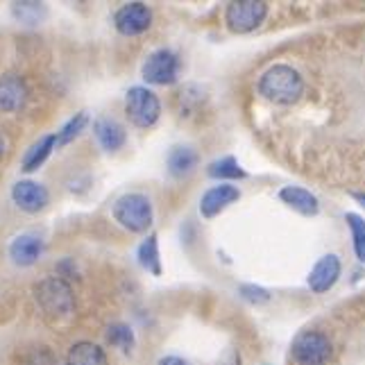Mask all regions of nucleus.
<instances>
[{"mask_svg": "<svg viewBox=\"0 0 365 365\" xmlns=\"http://www.w3.org/2000/svg\"><path fill=\"white\" fill-rule=\"evenodd\" d=\"M93 134L98 138V143L107 153H118V150L128 141V132H125L123 125L116 118L103 116L93 123Z\"/></svg>", "mask_w": 365, "mask_h": 365, "instance_id": "nucleus-14", "label": "nucleus"}, {"mask_svg": "<svg viewBox=\"0 0 365 365\" xmlns=\"http://www.w3.org/2000/svg\"><path fill=\"white\" fill-rule=\"evenodd\" d=\"M11 14L23 25H41L48 16V7L34 0H23V3H11Z\"/></svg>", "mask_w": 365, "mask_h": 365, "instance_id": "nucleus-20", "label": "nucleus"}, {"mask_svg": "<svg viewBox=\"0 0 365 365\" xmlns=\"http://www.w3.org/2000/svg\"><path fill=\"white\" fill-rule=\"evenodd\" d=\"M34 297L48 320H68L75 313L73 288L68 282L59 279V277H46L43 282L36 284Z\"/></svg>", "mask_w": 365, "mask_h": 365, "instance_id": "nucleus-2", "label": "nucleus"}, {"mask_svg": "<svg viewBox=\"0 0 365 365\" xmlns=\"http://www.w3.org/2000/svg\"><path fill=\"white\" fill-rule=\"evenodd\" d=\"M341 270H343L341 259L336 255H324L322 259H318V263L313 266V270L309 274V279H307L309 288L318 295L331 291L338 282V277H341Z\"/></svg>", "mask_w": 365, "mask_h": 365, "instance_id": "nucleus-11", "label": "nucleus"}, {"mask_svg": "<svg viewBox=\"0 0 365 365\" xmlns=\"http://www.w3.org/2000/svg\"><path fill=\"white\" fill-rule=\"evenodd\" d=\"M266 16L268 3H259V0H238V3H230L225 9V23L236 34L257 30L266 21Z\"/></svg>", "mask_w": 365, "mask_h": 365, "instance_id": "nucleus-5", "label": "nucleus"}, {"mask_svg": "<svg viewBox=\"0 0 365 365\" xmlns=\"http://www.w3.org/2000/svg\"><path fill=\"white\" fill-rule=\"evenodd\" d=\"M279 200L291 209L299 211L302 216H316V213L320 211L318 197L302 186H284L279 191Z\"/></svg>", "mask_w": 365, "mask_h": 365, "instance_id": "nucleus-15", "label": "nucleus"}, {"mask_svg": "<svg viewBox=\"0 0 365 365\" xmlns=\"http://www.w3.org/2000/svg\"><path fill=\"white\" fill-rule=\"evenodd\" d=\"M297 365H327L331 359V341L322 331H302L293 341Z\"/></svg>", "mask_w": 365, "mask_h": 365, "instance_id": "nucleus-6", "label": "nucleus"}, {"mask_svg": "<svg viewBox=\"0 0 365 365\" xmlns=\"http://www.w3.org/2000/svg\"><path fill=\"white\" fill-rule=\"evenodd\" d=\"M345 222L351 232V241H354V252L356 259L361 263H365V220L359 216V213H347Z\"/></svg>", "mask_w": 365, "mask_h": 365, "instance_id": "nucleus-24", "label": "nucleus"}, {"mask_svg": "<svg viewBox=\"0 0 365 365\" xmlns=\"http://www.w3.org/2000/svg\"><path fill=\"white\" fill-rule=\"evenodd\" d=\"M105 336H107V343H109L111 347H116V349L125 351V354H130V351L134 349V343H136V341H134V331L130 329L128 324H123V322L111 324V327H107Z\"/></svg>", "mask_w": 365, "mask_h": 365, "instance_id": "nucleus-23", "label": "nucleus"}, {"mask_svg": "<svg viewBox=\"0 0 365 365\" xmlns=\"http://www.w3.org/2000/svg\"><path fill=\"white\" fill-rule=\"evenodd\" d=\"M259 91L274 105H293L304 93V80L293 66L274 64L261 75Z\"/></svg>", "mask_w": 365, "mask_h": 365, "instance_id": "nucleus-1", "label": "nucleus"}, {"mask_svg": "<svg viewBox=\"0 0 365 365\" xmlns=\"http://www.w3.org/2000/svg\"><path fill=\"white\" fill-rule=\"evenodd\" d=\"M125 114H128L134 128H155L161 116V103L157 93L148 89V86H132L128 96H125Z\"/></svg>", "mask_w": 365, "mask_h": 365, "instance_id": "nucleus-4", "label": "nucleus"}, {"mask_svg": "<svg viewBox=\"0 0 365 365\" xmlns=\"http://www.w3.org/2000/svg\"><path fill=\"white\" fill-rule=\"evenodd\" d=\"M5 157V138H3V134H0V159Z\"/></svg>", "mask_w": 365, "mask_h": 365, "instance_id": "nucleus-28", "label": "nucleus"}, {"mask_svg": "<svg viewBox=\"0 0 365 365\" xmlns=\"http://www.w3.org/2000/svg\"><path fill=\"white\" fill-rule=\"evenodd\" d=\"M11 200H14V205L25 213H39L48 207L50 193H48V188L39 182L21 180L11 186Z\"/></svg>", "mask_w": 365, "mask_h": 365, "instance_id": "nucleus-9", "label": "nucleus"}, {"mask_svg": "<svg viewBox=\"0 0 365 365\" xmlns=\"http://www.w3.org/2000/svg\"><path fill=\"white\" fill-rule=\"evenodd\" d=\"M141 75L148 84L155 86L175 84L180 78V57L168 48H159L153 55H148Z\"/></svg>", "mask_w": 365, "mask_h": 365, "instance_id": "nucleus-7", "label": "nucleus"}, {"mask_svg": "<svg viewBox=\"0 0 365 365\" xmlns=\"http://www.w3.org/2000/svg\"><path fill=\"white\" fill-rule=\"evenodd\" d=\"M55 145H57L55 134H46V136L39 138V141H34V143L30 145L28 153H25V157H23V170H25V173L39 170V168L43 166V163H46V159H48L50 155H53Z\"/></svg>", "mask_w": 365, "mask_h": 365, "instance_id": "nucleus-18", "label": "nucleus"}, {"mask_svg": "<svg viewBox=\"0 0 365 365\" xmlns=\"http://www.w3.org/2000/svg\"><path fill=\"white\" fill-rule=\"evenodd\" d=\"M157 365H188V363L180 356H163V359H159Z\"/></svg>", "mask_w": 365, "mask_h": 365, "instance_id": "nucleus-27", "label": "nucleus"}, {"mask_svg": "<svg viewBox=\"0 0 365 365\" xmlns=\"http://www.w3.org/2000/svg\"><path fill=\"white\" fill-rule=\"evenodd\" d=\"M168 173L173 178H186L197 168V153L188 145H178L168 153Z\"/></svg>", "mask_w": 365, "mask_h": 365, "instance_id": "nucleus-17", "label": "nucleus"}, {"mask_svg": "<svg viewBox=\"0 0 365 365\" xmlns=\"http://www.w3.org/2000/svg\"><path fill=\"white\" fill-rule=\"evenodd\" d=\"M66 365H109V361L100 345L91 341H80L68 349Z\"/></svg>", "mask_w": 365, "mask_h": 365, "instance_id": "nucleus-16", "label": "nucleus"}, {"mask_svg": "<svg viewBox=\"0 0 365 365\" xmlns=\"http://www.w3.org/2000/svg\"><path fill=\"white\" fill-rule=\"evenodd\" d=\"M241 295L247 302H252V304H266V302L270 299V293L266 291V288L255 286V284H243L241 286Z\"/></svg>", "mask_w": 365, "mask_h": 365, "instance_id": "nucleus-25", "label": "nucleus"}, {"mask_svg": "<svg viewBox=\"0 0 365 365\" xmlns=\"http://www.w3.org/2000/svg\"><path fill=\"white\" fill-rule=\"evenodd\" d=\"M138 263L150 272L159 277L161 274V255H159V238L157 234H148L145 241L138 245Z\"/></svg>", "mask_w": 365, "mask_h": 365, "instance_id": "nucleus-19", "label": "nucleus"}, {"mask_svg": "<svg viewBox=\"0 0 365 365\" xmlns=\"http://www.w3.org/2000/svg\"><path fill=\"white\" fill-rule=\"evenodd\" d=\"M114 218L132 234L148 232L153 225V202L143 193H125L114 202Z\"/></svg>", "mask_w": 365, "mask_h": 365, "instance_id": "nucleus-3", "label": "nucleus"}, {"mask_svg": "<svg viewBox=\"0 0 365 365\" xmlns=\"http://www.w3.org/2000/svg\"><path fill=\"white\" fill-rule=\"evenodd\" d=\"M86 125H89V111H78L75 116H71L64 125H61V130L55 134L57 148H64V145L73 143L75 138H78L84 132Z\"/></svg>", "mask_w": 365, "mask_h": 365, "instance_id": "nucleus-21", "label": "nucleus"}, {"mask_svg": "<svg viewBox=\"0 0 365 365\" xmlns=\"http://www.w3.org/2000/svg\"><path fill=\"white\" fill-rule=\"evenodd\" d=\"M356 200H359V202H363V207H365V195H354Z\"/></svg>", "mask_w": 365, "mask_h": 365, "instance_id": "nucleus-29", "label": "nucleus"}, {"mask_svg": "<svg viewBox=\"0 0 365 365\" xmlns=\"http://www.w3.org/2000/svg\"><path fill=\"white\" fill-rule=\"evenodd\" d=\"M41 255H43V241L36 234H19L9 243V259L19 268L34 266Z\"/></svg>", "mask_w": 365, "mask_h": 365, "instance_id": "nucleus-12", "label": "nucleus"}, {"mask_svg": "<svg viewBox=\"0 0 365 365\" xmlns=\"http://www.w3.org/2000/svg\"><path fill=\"white\" fill-rule=\"evenodd\" d=\"M238 197H241V191H238L234 184L225 182L218 186H211L202 195V200H200V213H202L205 218H213V216H218L222 209L234 205Z\"/></svg>", "mask_w": 365, "mask_h": 365, "instance_id": "nucleus-13", "label": "nucleus"}, {"mask_svg": "<svg viewBox=\"0 0 365 365\" xmlns=\"http://www.w3.org/2000/svg\"><path fill=\"white\" fill-rule=\"evenodd\" d=\"M57 277L59 279H73L75 277V263H73V259H61L59 263H57Z\"/></svg>", "mask_w": 365, "mask_h": 365, "instance_id": "nucleus-26", "label": "nucleus"}, {"mask_svg": "<svg viewBox=\"0 0 365 365\" xmlns=\"http://www.w3.org/2000/svg\"><path fill=\"white\" fill-rule=\"evenodd\" d=\"M209 175L213 180H243L247 178V173L241 168L234 157H222L218 161H213L209 166Z\"/></svg>", "mask_w": 365, "mask_h": 365, "instance_id": "nucleus-22", "label": "nucleus"}, {"mask_svg": "<svg viewBox=\"0 0 365 365\" xmlns=\"http://www.w3.org/2000/svg\"><path fill=\"white\" fill-rule=\"evenodd\" d=\"M114 25L123 36H138L153 25V9L145 3H128L114 14Z\"/></svg>", "mask_w": 365, "mask_h": 365, "instance_id": "nucleus-8", "label": "nucleus"}, {"mask_svg": "<svg viewBox=\"0 0 365 365\" xmlns=\"http://www.w3.org/2000/svg\"><path fill=\"white\" fill-rule=\"evenodd\" d=\"M28 84L16 73H5L0 75V111L3 114H14L21 111L28 103Z\"/></svg>", "mask_w": 365, "mask_h": 365, "instance_id": "nucleus-10", "label": "nucleus"}]
</instances>
